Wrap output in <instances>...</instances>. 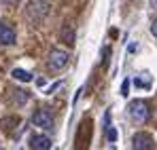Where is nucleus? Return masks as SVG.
Here are the masks:
<instances>
[{
	"mask_svg": "<svg viewBox=\"0 0 157 150\" xmlns=\"http://www.w3.org/2000/svg\"><path fill=\"white\" fill-rule=\"evenodd\" d=\"M51 13V0H30L26 4V17L32 24H43Z\"/></svg>",
	"mask_w": 157,
	"mask_h": 150,
	"instance_id": "nucleus-1",
	"label": "nucleus"
},
{
	"mask_svg": "<svg viewBox=\"0 0 157 150\" xmlns=\"http://www.w3.org/2000/svg\"><path fill=\"white\" fill-rule=\"evenodd\" d=\"M128 112H130L132 121H134V123H138V125H144V123L151 119V106H149L144 100H134V101H130Z\"/></svg>",
	"mask_w": 157,
	"mask_h": 150,
	"instance_id": "nucleus-2",
	"label": "nucleus"
},
{
	"mask_svg": "<svg viewBox=\"0 0 157 150\" xmlns=\"http://www.w3.org/2000/svg\"><path fill=\"white\" fill-rule=\"evenodd\" d=\"M32 123H34L36 127H40V129H45V131L53 129V125H55L53 114L47 110V108H38V110L32 114Z\"/></svg>",
	"mask_w": 157,
	"mask_h": 150,
	"instance_id": "nucleus-3",
	"label": "nucleus"
},
{
	"mask_svg": "<svg viewBox=\"0 0 157 150\" xmlns=\"http://www.w3.org/2000/svg\"><path fill=\"white\" fill-rule=\"evenodd\" d=\"M68 53L62 49H51L49 53V68L51 70H64L66 66H68Z\"/></svg>",
	"mask_w": 157,
	"mask_h": 150,
	"instance_id": "nucleus-4",
	"label": "nucleus"
},
{
	"mask_svg": "<svg viewBox=\"0 0 157 150\" xmlns=\"http://www.w3.org/2000/svg\"><path fill=\"white\" fill-rule=\"evenodd\" d=\"M132 146L136 150H153L155 148V140H153V135H149L144 131H138L132 137Z\"/></svg>",
	"mask_w": 157,
	"mask_h": 150,
	"instance_id": "nucleus-5",
	"label": "nucleus"
},
{
	"mask_svg": "<svg viewBox=\"0 0 157 150\" xmlns=\"http://www.w3.org/2000/svg\"><path fill=\"white\" fill-rule=\"evenodd\" d=\"M15 40H17V34H15V30H13L11 25L6 24V21H0V45H4V47H11V45H15Z\"/></svg>",
	"mask_w": 157,
	"mask_h": 150,
	"instance_id": "nucleus-6",
	"label": "nucleus"
},
{
	"mask_svg": "<svg viewBox=\"0 0 157 150\" xmlns=\"http://www.w3.org/2000/svg\"><path fill=\"white\" fill-rule=\"evenodd\" d=\"M53 146V142H51V137H47V135H32L30 137V148L32 150H49Z\"/></svg>",
	"mask_w": 157,
	"mask_h": 150,
	"instance_id": "nucleus-7",
	"label": "nucleus"
},
{
	"mask_svg": "<svg viewBox=\"0 0 157 150\" xmlns=\"http://www.w3.org/2000/svg\"><path fill=\"white\" fill-rule=\"evenodd\" d=\"M134 85H136V89H151L153 76L149 74V72H142V74H138L136 78H134Z\"/></svg>",
	"mask_w": 157,
	"mask_h": 150,
	"instance_id": "nucleus-8",
	"label": "nucleus"
},
{
	"mask_svg": "<svg viewBox=\"0 0 157 150\" xmlns=\"http://www.w3.org/2000/svg\"><path fill=\"white\" fill-rule=\"evenodd\" d=\"M11 76H13L15 80H21V82H30V80H32V74L26 72V70H21V68H15V70L11 72Z\"/></svg>",
	"mask_w": 157,
	"mask_h": 150,
	"instance_id": "nucleus-9",
	"label": "nucleus"
},
{
	"mask_svg": "<svg viewBox=\"0 0 157 150\" xmlns=\"http://www.w3.org/2000/svg\"><path fill=\"white\" fill-rule=\"evenodd\" d=\"M62 38H64L68 45H72V42H75V32H72V27L64 25V30H62Z\"/></svg>",
	"mask_w": 157,
	"mask_h": 150,
	"instance_id": "nucleus-10",
	"label": "nucleus"
},
{
	"mask_svg": "<svg viewBox=\"0 0 157 150\" xmlns=\"http://www.w3.org/2000/svg\"><path fill=\"white\" fill-rule=\"evenodd\" d=\"M106 140H108V142H115V140H117V131H115L113 125L106 127Z\"/></svg>",
	"mask_w": 157,
	"mask_h": 150,
	"instance_id": "nucleus-11",
	"label": "nucleus"
},
{
	"mask_svg": "<svg viewBox=\"0 0 157 150\" xmlns=\"http://www.w3.org/2000/svg\"><path fill=\"white\" fill-rule=\"evenodd\" d=\"M128 91H130V80H123V85H121V95L128 97V95H130Z\"/></svg>",
	"mask_w": 157,
	"mask_h": 150,
	"instance_id": "nucleus-12",
	"label": "nucleus"
},
{
	"mask_svg": "<svg viewBox=\"0 0 157 150\" xmlns=\"http://www.w3.org/2000/svg\"><path fill=\"white\" fill-rule=\"evenodd\" d=\"M138 49H140V45H138V42H132L130 47H128V51H130V53H136Z\"/></svg>",
	"mask_w": 157,
	"mask_h": 150,
	"instance_id": "nucleus-13",
	"label": "nucleus"
},
{
	"mask_svg": "<svg viewBox=\"0 0 157 150\" xmlns=\"http://www.w3.org/2000/svg\"><path fill=\"white\" fill-rule=\"evenodd\" d=\"M59 85H62V82H55V85H51V87H49V89H47L45 93H47V95H51V93L55 91V89H57V87H59Z\"/></svg>",
	"mask_w": 157,
	"mask_h": 150,
	"instance_id": "nucleus-14",
	"label": "nucleus"
},
{
	"mask_svg": "<svg viewBox=\"0 0 157 150\" xmlns=\"http://www.w3.org/2000/svg\"><path fill=\"white\" fill-rule=\"evenodd\" d=\"M151 34H153V36H157V19L151 24Z\"/></svg>",
	"mask_w": 157,
	"mask_h": 150,
	"instance_id": "nucleus-15",
	"label": "nucleus"
},
{
	"mask_svg": "<svg viewBox=\"0 0 157 150\" xmlns=\"http://www.w3.org/2000/svg\"><path fill=\"white\" fill-rule=\"evenodd\" d=\"M4 2H6V4H19L21 0H4Z\"/></svg>",
	"mask_w": 157,
	"mask_h": 150,
	"instance_id": "nucleus-16",
	"label": "nucleus"
},
{
	"mask_svg": "<svg viewBox=\"0 0 157 150\" xmlns=\"http://www.w3.org/2000/svg\"><path fill=\"white\" fill-rule=\"evenodd\" d=\"M151 4H153V9H157V0H151Z\"/></svg>",
	"mask_w": 157,
	"mask_h": 150,
	"instance_id": "nucleus-17",
	"label": "nucleus"
}]
</instances>
